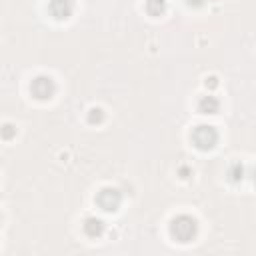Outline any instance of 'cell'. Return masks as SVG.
<instances>
[{
	"instance_id": "cell-2",
	"label": "cell",
	"mask_w": 256,
	"mask_h": 256,
	"mask_svg": "<svg viewBox=\"0 0 256 256\" xmlns=\"http://www.w3.org/2000/svg\"><path fill=\"white\" fill-rule=\"evenodd\" d=\"M192 140H194V144L200 148V150H210L214 144H216V140H218V132L212 128V126H198V128H194V132H192Z\"/></svg>"
},
{
	"instance_id": "cell-9",
	"label": "cell",
	"mask_w": 256,
	"mask_h": 256,
	"mask_svg": "<svg viewBox=\"0 0 256 256\" xmlns=\"http://www.w3.org/2000/svg\"><path fill=\"white\" fill-rule=\"evenodd\" d=\"M242 172H244L242 166H240V164H234L232 170H230V178H232V180H240V178H242Z\"/></svg>"
},
{
	"instance_id": "cell-11",
	"label": "cell",
	"mask_w": 256,
	"mask_h": 256,
	"mask_svg": "<svg viewBox=\"0 0 256 256\" xmlns=\"http://www.w3.org/2000/svg\"><path fill=\"white\" fill-rule=\"evenodd\" d=\"M254 182H256V170H254Z\"/></svg>"
},
{
	"instance_id": "cell-8",
	"label": "cell",
	"mask_w": 256,
	"mask_h": 256,
	"mask_svg": "<svg viewBox=\"0 0 256 256\" xmlns=\"http://www.w3.org/2000/svg\"><path fill=\"white\" fill-rule=\"evenodd\" d=\"M146 8L152 16H158L162 10H164V0H148L146 2Z\"/></svg>"
},
{
	"instance_id": "cell-3",
	"label": "cell",
	"mask_w": 256,
	"mask_h": 256,
	"mask_svg": "<svg viewBox=\"0 0 256 256\" xmlns=\"http://www.w3.org/2000/svg\"><path fill=\"white\" fill-rule=\"evenodd\" d=\"M30 90H32V94H34L38 100H46V98H50V96L54 94L56 86H54L52 78H48V76H38V78L32 80Z\"/></svg>"
},
{
	"instance_id": "cell-1",
	"label": "cell",
	"mask_w": 256,
	"mask_h": 256,
	"mask_svg": "<svg viewBox=\"0 0 256 256\" xmlns=\"http://www.w3.org/2000/svg\"><path fill=\"white\" fill-rule=\"evenodd\" d=\"M170 232H172V236L178 242H188L196 234V220L190 218V216H186V214H182V216H178V218L172 220Z\"/></svg>"
},
{
	"instance_id": "cell-5",
	"label": "cell",
	"mask_w": 256,
	"mask_h": 256,
	"mask_svg": "<svg viewBox=\"0 0 256 256\" xmlns=\"http://www.w3.org/2000/svg\"><path fill=\"white\" fill-rule=\"evenodd\" d=\"M48 10H50V14L54 18L64 20V18H68L72 14V2L70 0H50Z\"/></svg>"
},
{
	"instance_id": "cell-6",
	"label": "cell",
	"mask_w": 256,
	"mask_h": 256,
	"mask_svg": "<svg viewBox=\"0 0 256 256\" xmlns=\"http://www.w3.org/2000/svg\"><path fill=\"white\" fill-rule=\"evenodd\" d=\"M218 100L214 98V96H204L202 100H200V104H198V108H200V112H204V114H214L216 110H218Z\"/></svg>"
},
{
	"instance_id": "cell-7",
	"label": "cell",
	"mask_w": 256,
	"mask_h": 256,
	"mask_svg": "<svg viewBox=\"0 0 256 256\" xmlns=\"http://www.w3.org/2000/svg\"><path fill=\"white\" fill-rule=\"evenodd\" d=\"M84 230H86L88 236H100L102 230H104V224H102V220H98V218H88L86 224H84Z\"/></svg>"
},
{
	"instance_id": "cell-10",
	"label": "cell",
	"mask_w": 256,
	"mask_h": 256,
	"mask_svg": "<svg viewBox=\"0 0 256 256\" xmlns=\"http://www.w3.org/2000/svg\"><path fill=\"white\" fill-rule=\"evenodd\" d=\"M188 2L194 4V6H200V4H202V0H188Z\"/></svg>"
},
{
	"instance_id": "cell-4",
	"label": "cell",
	"mask_w": 256,
	"mask_h": 256,
	"mask_svg": "<svg viewBox=\"0 0 256 256\" xmlns=\"http://www.w3.org/2000/svg\"><path fill=\"white\" fill-rule=\"evenodd\" d=\"M120 200H122V198H120V192L114 190V188H104V190H100L98 196H96L98 206H100L102 210H106V212L116 210V208L120 206Z\"/></svg>"
}]
</instances>
